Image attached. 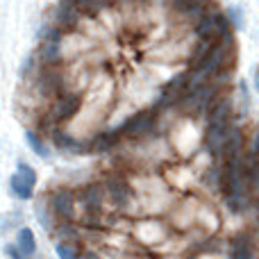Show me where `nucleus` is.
<instances>
[{
	"label": "nucleus",
	"instance_id": "obj_1",
	"mask_svg": "<svg viewBox=\"0 0 259 259\" xmlns=\"http://www.w3.org/2000/svg\"><path fill=\"white\" fill-rule=\"evenodd\" d=\"M232 46H234L232 36L221 39V44L211 46V50L207 53V57L202 59L198 68H200L205 75H219V73L230 64V53H232Z\"/></svg>",
	"mask_w": 259,
	"mask_h": 259
},
{
	"label": "nucleus",
	"instance_id": "obj_2",
	"mask_svg": "<svg viewBox=\"0 0 259 259\" xmlns=\"http://www.w3.org/2000/svg\"><path fill=\"white\" fill-rule=\"evenodd\" d=\"M211 98H214V87L200 84L198 89H193L187 98H180V107H182V112H187V114H198V112H205V109L209 107Z\"/></svg>",
	"mask_w": 259,
	"mask_h": 259
},
{
	"label": "nucleus",
	"instance_id": "obj_3",
	"mask_svg": "<svg viewBox=\"0 0 259 259\" xmlns=\"http://www.w3.org/2000/svg\"><path fill=\"white\" fill-rule=\"evenodd\" d=\"M36 87H39L41 96H46V98H57V96L64 94V77L59 71L48 66L41 71L39 80H36Z\"/></svg>",
	"mask_w": 259,
	"mask_h": 259
},
{
	"label": "nucleus",
	"instance_id": "obj_4",
	"mask_svg": "<svg viewBox=\"0 0 259 259\" xmlns=\"http://www.w3.org/2000/svg\"><path fill=\"white\" fill-rule=\"evenodd\" d=\"M228 134H230L228 121L209 123V130H207V134H205V143H207V150H209L214 157H219V155H223V152H225V141H228Z\"/></svg>",
	"mask_w": 259,
	"mask_h": 259
},
{
	"label": "nucleus",
	"instance_id": "obj_5",
	"mask_svg": "<svg viewBox=\"0 0 259 259\" xmlns=\"http://www.w3.org/2000/svg\"><path fill=\"white\" fill-rule=\"evenodd\" d=\"M189 80H191V73H182V75L173 77V80L164 87V94H161V98L157 105H159V107H168V105L178 103V100L182 98L184 91L189 89Z\"/></svg>",
	"mask_w": 259,
	"mask_h": 259
},
{
	"label": "nucleus",
	"instance_id": "obj_6",
	"mask_svg": "<svg viewBox=\"0 0 259 259\" xmlns=\"http://www.w3.org/2000/svg\"><path fill=\"white\" fill-rule=\"evenodd\" d=\"M82 107V98L75 94H62L57 96V105H55V112H53V118L55 121H68L73 118Z\"/></svg>",
	"mask_w": 259,
	"mask_h": 259
},
{
	"label": "nucleus",
	"instance_id": "obj_7",
	"mask_svg": "<svg viewBox=\"0 0 259 259\" xmlns=\"http://www.w3.org/2000/svg\"><path fill=\"white\" fill-rule=\"evenodd\" d=\"M155 125V116L152 112H141L137 116H132L125 125L118 127V132L125 134V137H141V134H148Z\"/></svg>",
	"mask_w": 259,
	"mask_h": 259
},
{
	"label": "nucleus",
	"instance_id": "obj_8",
	"mask_svg": "<svg viewBox=\"0 0 259 259\" xmlns=\"http://www.w3.org/2000/svg\"><path fill=\"white\" fill-rule=\"evenodd\" d=\"M207 114H209V123L230 121V116H232V100H230L228 96H221L219 100L211 98L209 107H207Z\"/></svg>",
	"mask_w": 259,
	"mask_h": 259
},
{
	"label": "nucleus",
	"instance_id": "obj_9",
	"mask_svg": "<svg viewBox=\"0 0 259 259\" xmlns=\"http://www.w3.org/2000/svg\"><path fill=\"white\" fill-rule=\"evenodd\" d=\"M80 16H82V12L75 7V5L68 3V0H62L55 18H57V25L62 27V30H66V27H75L77 21H80Z\"/></svg>",
	"mask_w": 259,
	"mask_h": 259
},
{
	"label": "nucleus",
	"instance_id": "obj_10",
	"mask_svg": "<svg viewBox=\"0 0 259 259\" xmlns=\"http://www.w3.org/2000/svg\"><path fill=\"white\" fill-rule=\"evenodd\" d=\"M53 211L64 221H71L75 214V205H73V193L71 191H57L53 196Z\"/></svg>",
	"mask_w": 259,
	"mask_h": 259
},
{
	"label": "nucleus",
	"instance_id": "obj_11",
	"mask_svg": "<svg viewBox=\"0 0 259 259\" xmlns=\"http://www.w3.org/2000/svg\"><path fill=\"white\" fill-rule=\"evenodd\" d=\"M196 36H198V39H209V41H214L216 36H219V25H216V16H214V14L198 18Z\"/></svg>",
	"mask_w": 259,
	"mask_h": 259
},
{
	"label": "nucleus",
	"instance_id": "obj_12",
	"mask_svg": "<svg viewBox=\"0 0 259 259\" xmlns=\"http://www.w3.org/2000/svg\"><path fill=\"white\" fill-rule=\"evenodd\" d=\"M9 187H12V193L21 200H30L34 196V184H30L21 173H14L12 180H9Z\"/></svg>",
	"mask_w": 259,
	"mask_h": 259
},
{
	"label": "nucleus",
	"instance_id": "obj_13",
	"mask_svg": "<svg viewBox=\"0 0 259 259\" xmlns=\"http://www.w3.org/2000/svg\"><path fill=\"white\" fill-rule=\"evenodd\" d=\"M59 59H62V46H59V41L44 39V44H41V62L46 66H55Z\"/></svg>",
	"mask_w": 259,
	"mask_h": 259
},
{
	"label": "nucleus",
	"instance_id": "obj_14",
	"mask_svg": "<svg viewBox=\"0 0 259 259\" xmlns=\"http://www.w3.org/2000/svg\"><path fill=\"white\" fill-rule=\"evenodd\" d=\"M243 132L241 130H230V134H228V141H225V155L232 159V157H239L241 155V150H243Z\"/></svg>",
	"mask_w": 259,
	"mask_h": 259
},
{
	"label": "nucleus",
	"instance_id": "obj_15",
	"mask_svg": "<svg viewBox=\"0 0 259 259\" xmlns=\"http://www.w3.org/2000/svg\"><path fill=\"white\" fill-rule=\"evenodd\" d=\"M16 246L21 248L23 257L34 255V250H36V239H34V232H32L30 228H23L21 232H18V237H16Z\"/></svg>",
	"mask_w": 259,
	"mask_h": 259
},
{
	"label": "nucleus",
	"instance_id": "obj_16",
	"mask_svg": "<svg viewBox=\"0 0 259 259\" xmlns=\"http://www.w3.org/2000/svg\"><path fill=\"white\" fill-rule=\"evenodd\" d=\"M107 193H109V198H112L116 205H125L127 202V198H130V189L125 187V184L121 182V180H109L107 182Z\"/></svg>",
	"mask_w": 259,
	"mask_h": 259
},
{
	"label": "nucleus",
	"instance_id": "obj_17",
	"mask_svg": "<svg viewBox=\"0 0 259 259\" xmlns=\"http://www.w3.org/2000/svg\"><path fill=\"white\" fill-rule=\"evenodd\" d=\"M232 257H237V259L252 257V239L248 234H239L232 241Z\"/></svg>",
	"mask_w": 259,
	"mask_h": 259
},
{
	"label": "nucleus",
	"instance_id": "obj_18",
	"mask_svg": "<svg viewBox=\"0 0 259 259\" xmlns=\"http://www.w3.org/2000/svg\"><path fill=\"white\" fill-rule=\"evenodd\" d=\"M103 200H105V187L94 184V187H89L84 191V202L91 211H98L100 207H103Z\"/></svg>",
	"mask_w": 259,
	"mask_h": 259
},
{
	"label": "nucleus",
	"instance_id": "obj_19",
	"mask_svg": "<svg viewBox=\"0 0 259 259\" xmlns=\"http://www.w3.org/2000/svg\"><path fill=\"white\" fill-rule=\"evenodd\" d=\"M73 3L82 14H98L107 7V0H68Z\"/></svg>",
	"mask_w": 259,
	"mask_h": 259
},
{
	"label": "nucleus",
	"instance_id": "obj_20",
	"mask_svg": "<svg viewBox=\"0 0 259 259\" xmlns=\"http://www.w3.org/2000/svg\"><path fill=\"white\" fill-rule=\"evenodd\" d=\"M25 141H27V146H30L39 157H44V159H48V157H50L48 146L41 141V137L36 132H32V130H30V132H25Z\"/></svg>",
	"mask_w": 259,
	"mask_h": 259
},
{
	"label": "nucleus",
	"instance_id": "obj_21",
	"mask_svg": "<svg viewBox=\"0 0 259 259\" xmlns=\"http://www.w3.org/2000/svg\"><path fill=\"white\" fill-rule=\"evenodd\" d=\"M55 143H57L59 148H64V150H71V152H84L87 150L84 143L75 141V139L66 137V134H62V132H55Z\"/></svg>",
	"mask_w": 259,
	"mask_h": 259
},
{
	"label": "nucleus",
	"instance_id": "obj_22",
	"mask_svg": "<svg viewBox=\"0 0 259 259\" xmlns=\"http://www.w3.org/2000/svg\"><path fill=\"white\" fill-rule=\"evenodd\" d=\"M211 46H214V41H209V39H200V46H198V50L193 53V57H191L196 66H200V62L207 57V53L211 50Z\"/></svg>",
	"mask_w": 259,
	"mask_h": 259
},
{
	"label": "nucleus",
	"instance_id": "obj_23",
	"mask_svg": "<svg viewBox=\"0 0 259 259\" xmlns=\"http://www.w3.org/2000/svg\"><path fill=\"white\" fill-rule=\"evenodd\" d=\"M16 173H21L30 184H36V170L32 168L30 164H25V161H21V164H18V170H16Z\"/></svg>",
	"mask_w": 259,
	"mask_h": 259
},
{
	"label": "nucleus",
	"instance_id": "obj_24",
	"mask_svg": "<svg viewBox=\"0 0 259 259\" xmlns=\"http://www.w3.org/2000/svg\"><path fill=\"white\" fill-rule=\"evenodd\" d=\"M230 21L234 27H243V12L239 7H230Z\"/></svg>",
	"mask_w": 259,
	"mask_h": 259
},
{
	"label": "nucleus",
	"instance_id": "obj_25",
	"mask_svg": "<svg viewBox=\"0 0 259 259\" xmlns=\"http://www.w3.org/2000/svg\"><path fill=\"white\" fill-rule=\"evenodd\" d=\"M248 180H250V187L259 189V161H255V164L248 168Z\"/></svg>",
	"mask_w": 259,
	"mask_h": 259
},
{
	"label": "nucleus",
	"instance_id": "obj_26",
	"mask_svg": "<svg viewBox=\"0 0 259 259\" xmlns=\"http://www.w3.org/2000/svg\"><path fill=\"white\" fill-rule=\"evenodd\" d=\"M57 255H59V257H77L80 252H77L73 246H64V243H57Z\"/></svg>",
	"mask_w": 259,
	"mask_h": 259
},
{
	"label": "nucleus",
	"instance_id": "obj_27",
	"mask_svg": "<svg viewBox=\"0 0 259 259\" xmlns=\"http://www.w3.org/2000/svg\"><path fill=\"white\" fill-rule=\"evenodd\" d=\"M170 3H173V7L178 9V12H182V14H184V12H187V7L193 3V0H170Z\"/></svg>",
	"mask_w": 259,
	"mask_h": 259
},
{
	"label": "nucleus",
	"instance_id": "obj_28",
	"mask_svg": "<svg viewBox=\"0 0 259 259\" xmlns=\"http://www.w3.org/2000/svg\"><path fill=\"white\" fill-rule=\"evenodd\" d=\"M5 252H7L9 257H23V252H21V248L18 246H7L5 248Z\"/></svg>",
	"mask_w": 259,
	"mask_h": 259
},
{
	"label": "nucleus",
	"instance_id": "obj_29",
	"mask_svg": "<svg viewBox=\"0 0 259 259\" xmlns=\"http://www.w3.org/2000/svg\"><path fill=\"white\" fill-rule=\"evenodd\" d=\"M255 155H259V132H257V139H255Z\"/></svg>",
	"mask_w": 259,
	"mask_h": 259
},
{
	"label": "nucleus",
	"instance_id": "obj_30",
	"mask_svg": "<svg viewBox=\"0 0 259 259\" xmlns=\"http://www.w3.org/2000/svg\"><path fill=\"white\" fill-rule=\"evenodd\" d=\"M257 80H259V77H257Z\"/></svg>",
	"mask_w": 259,
	"mask_h": 259
}]
</instances>
